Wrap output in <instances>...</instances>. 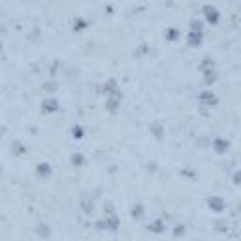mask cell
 <instances>
[{
	"label": "cell",
	"instance_id": "6da1fadb",
	"mask_svg": "<svg viewBox=\"0 0 241 241\" xmlns=\"http://www.w3.org/2000/svg\"><path fill=\"white\" fill-rule=\"evenodd\" d=\"M147 228H149V232H154V234H162L166 230V226H160V222H153V226L149 224Z\"/></svg>",
	"mask_w": 241,
	"mask_h": 241
}]
</instances>
